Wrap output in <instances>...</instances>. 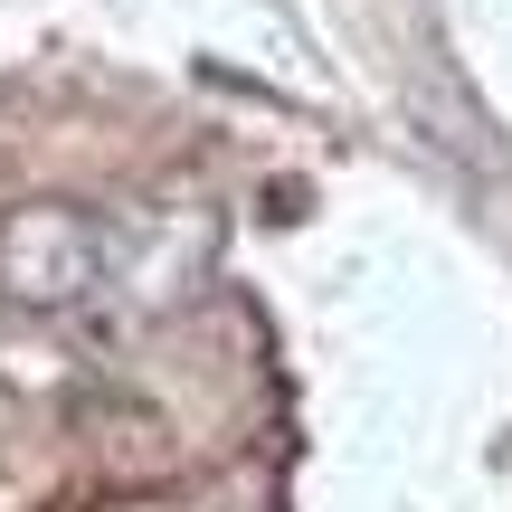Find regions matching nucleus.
I'll list each match as a JSON object with an SVG mask.
<instances>
[{
	"label": "nucleus",
	"instance_id": "1",
	"mask_svg": "<svg viewBox=\"0 0 512 512\" xmlns=\"http://www.w3.org/2000/svg\"><path fill=\"white\" fill-rule=\"evenodd\" d=\"M0 275H10V294L48 304V294H76V285L105 275V238H95V219H76V209H29V219L0 238Z\"/></svg>",
	"mask_w": 512,
	"mask_h": 512
}]
</instances>
